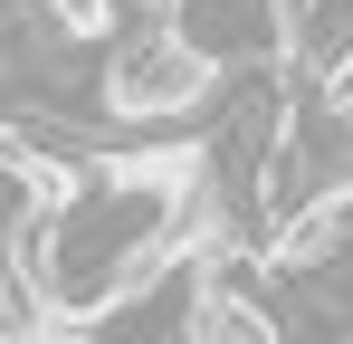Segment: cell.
Returning a JSON list of instances; mask_svg holds the SVG:
<instances>
[{"instance_id": "3957f363", "label": "cell", "mask_w": 353, "mask_h": 344, "mask_svg": "<svg viewBox=\"0 0 353 344\" xmlns=\"http://www.w3.org/2000/svg\"><path fill=\"white\" fill-rule=\"evenodd\" d=\"M287 86L305 77V96H325L353 67V0H287Z\"/></svg>"}, {"instance_id": "7a4b0ae2", "label": "cell", "mask_w": 353, "mask_h": 344, "mask_svg": "<svg viewBox=\"0 0 353 344\" xmlns=\"http://www.w3.org/2000/svg\"><path fill=\"white\" fill-rule=\"evenodd\" d=\"M163 29H172L210 77H220V67H268V57L287 48V0H172Z\"/></svg>"}, {"instance_id": "6da1fadb", "label": "cell", "mask_w": 353, "mask_h": 344, "mask_svg": "<svg viewBox=\"0 0 353 344\" xmlns=\"http://www.w3.org/2000/svg\"><path fill=\"white\" fill-rule=\"evenodd\" d=\"M210 86H220V77H210V67L181 48L163 19H153L143 39H124V48L105 57L96 106L115 115V124H181V115H201V106H210Z\"/></svg>"}, {"instance_id": "5b68a950", "label": "cell", "mask_w": 353, "mask_h": 344, "mask_svg": "<svg viewBox=\"0 0 353 344\" xmlns=\"http://www.w3.org/2000/svg\"><path fill=\"white\" fill-rule=\"evenodd\" d=\"M48 211V182L19 163V153H0V268L19 258V239H29V220Z\"/></svg>"}, {"instance_id": "8992f818", "label": "cell", "mask_w": 353, "mask_h": 344, "mask_svg": "<svg viewBox=\"0 0 353 344\" xmlns=\"http://www.w3.org/2000/svg\"><path fill=\"white\" fill-rule=\"evenodd\" d=\"M29 344H105V335H96L86 316H39V335H29Z\"/></svg>"}, {"instance_id": "277c9868", "label": "cell", "mask_w": 353, "mask_h": 344, "mask_svg": "<svg viewBox=\"0 0 353 344\" xmlns=\"http://www.w3.org/2000/svg\"><path fill=\"white\" fill-rule=\"evenodd\" d=\"M181 344H287V325L258 306V287H230L201 268L191 306H181Z\"/></svg>"}]
</instances>
